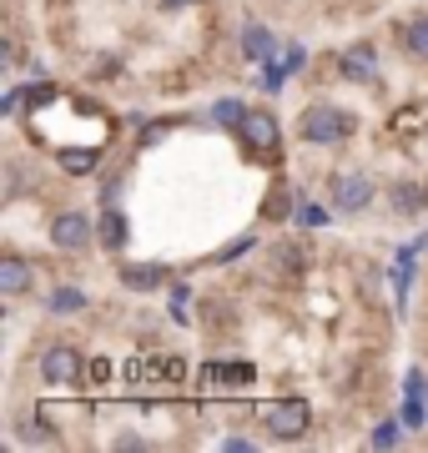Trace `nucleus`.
Masks as SVG:
<instances>
[{"label":"nucleus","instance_id":"nucleus-5","mask_svg":"<svg viewBox=\"0 0 428 453\" xmlns=\"http://www.w3.org/2000/svg\"><path fill=\"white\" fill-rule=\"evenodd\" d=\"M373 202V181L363 177V172H343V177H332V207L338 211H363Z\"/></svg>","mask_w":428,"mask_h":453},{"label":"nucleus","instance_id":"nucleus-13","mask_svg":"<svg viewBox=\"0 0 428 453\" xmlns=\"http://www.w3.org/2000/svg\"><path fill=\"white\" fill-rule=\"evenodd\" d=\"M46 308L56 312V318H71V312H81V308H86V292H81V288H56Z\"/></svg>","mask_w":428,"mask_h":453},{"label":"nucleus","instance_id":"nucleus-22","mask_svg":"<svg viewBox=\"0 0 428 453\" xmlns=\"http://www.w3.org/2000/svg\"><path fill=\"white\" fill-rule=\"evenodd\" d=\"M20 101H26V91H5V96H0V111L16 116V111H20Z\"/></svg>","mask_w":428,"mask_h":453},{"label":"nucleus","instance_id":"nucleus-16","mask_svg":"<svg viewBox=\"0 0 428 453\" xmlns=\"http://www.w3.org/2000/svg\"><path fill=\"white\" fill-rule=\"evenodd\" d=\"M403 46H409L413 56H428V16H424V20H409V31H403Z\"/></svg>","mask_w":428,"mask_h":453},{"label":"nucleus","instance_id":"nucleus-9","mask_svg":"<svg viewBox=\"0 0 428 453\" xmlns=\"http://www.w3.org/2000/svg\"><path fill=\"white\" fill-rule=\"evenodd\" d=\"M162 282H166L162 262H121V288L151 292V288H162Z\"/></svg>","mask_w":428,"mask_h":453},{"label":"nucleus","instance_id":"nucleus-1","mask_svg":"<svg viewBox=\"0 0 428 453\" xmlns=\"http://www.w3.org/2000/svg\"><path fill=\"white\" fill-rule=\"evenodd\" d=\"M353 131H358V116L343 111V106H332V101H317V106H308V111L297 116V136L313 142V146H338Z\"/></svg>","mask_w":428,"mask_h":453},{"label":"nucleus","instance_id":"nucleus-8","mask_svg":"<svg viewBox=\"0 0 428 453\" xmlns=\"http://www.w3.org/2000/svg\"><path fill=\"white\" fill-rule=\"evenodd\" d=\"M96 237H101V247H106V252H121V247L132 242V222H126V211H116V207L101 211Z\"/></svg>","mask_w":428,"mask_h":453},{"label":"nucleus","instance_id":"nucleus-11","mask_svg":"<svg viewBox=\"0 0 428 453\" xmlns=\"http://www.w3.org/2000/svg\"><path fill=\"white\" fill-rule=\"evenodd\" d=\"M26 288H31V262L26 257H5L0 262V292H5V297H20Z\"/></svg>","mask_w":428,"mask_h":453},{"label":"nucleus","instance_id":"nucleus-23","mask_svg":"<svg viewBox=\"0 0 428 453\" xmlns=\"http://www.w3.org/2000/svg\"><path fill=\"white\" fill-rule=\"evenodd\" d=\"M16 56H20V50H16V41H11V35H5V41H0V65H20Z\"/></svg>","mask_w":428,"mask_h":453},{"label":"nucleus","instance_id":"nucleus-3","mask_svg":"<svg viewBox=\"0 0 428 453\" xmlns=\"http://www.w3.org/2000/svg\"><path fill=\"white\" fill-rule=\"evenodd\" d=\"M41 372H46V383H56V388H71V383H81V353L71 342H56L41 357Z\"/></svg>","mask_w":428,"mask_h":453},{"label":"nucleus","instance_id":"nucleus-7","mask_svg":"<svg viewBox=\"0 0 428 453\" xmlns=\"http://www.w3.org/2000/svg\"><path fill=\"white\" fill-rule=\"evenodd\" d=\"M237 136H242L252 151H272V146H278V121H272L267 111H248L242 127H237Z\"/></svg>","mask_w":428,"mask_h":453},{"label":"nucleus","instance_id":"nucleus-14","mask_svg":"<svg viewBox=\"0 0 428 453\" xmlns=\"http://www.w3.org/2000/svg\"><path fill=\"white\" fill-rule=\"evenodd\" d=\"M424 202H428L424 187H413V181H398L394 187V207L398 211H424Z\"/></svg>","mask_w":428,"mask_h":453},{"label":"nucleus","instance_id":"nucleus-20","mask_svg":"<svg viewBox=\"0 0 428 453\" xmlns=\"http://www.w3.org/2000/svg\"><path fill=\"white\" fill-rule=\"evenodd\" d=\"M26 101H31V106H50V101H56V86H31V91H26Z\"/></svg>","mask_w":428,"mask_h":453},{"label":"nucleus","instance_id":"nucleus-12","mask_svg":"<svg viewBox=\"0 0 428 453\" xmlns=\"http://www.w3.org/2000/svg\"><path fill=\"white\" fill-rule=\"evenodd\" d=\"M101 151L96 146H81V151H61V172H71V177H86V172H96Z\"/></svg>","mask_w":428,"mask_h":453},{"label":"nucleus","instance_id":"nucleus-24","mask_svg":"<svg viewBox=\"0 0 428 453\" xmlns=\"http://www.w3.org/2000/svg\"><path fill=\"white\" fill-rule=\"evenodd\" d=\"M187 5H197V0H162V11H187Z\"/></svg>","mask_w":428,"mask_h":453},{"label":"nucleus","instance_id":"nucleus-19","mask_svg":"<svg viewBox=\"0 0 428 453\" xmlns=\"http://www.w3.org/2000/svg\"><path fill=\"white\" fill-rule=\"evenodd\" d=\"M242 252H252V237H237V242H227L212 262H232V257H242Z\"/></svg>","mask_w":428,"mask_h":453},{"label":"nucleus","instance_id":"nucleus-10","mask_svg":"<svg viewBox=\"0 0 428 453\" xmlns=\"http://www.w3.org/2000/svg\"><path fill=\"white\" fill-rule=\"evenodd\" d=\"M272 50H278V41H272L267 26H248V31H242V56H248L252 65H267L272 61Z\"/></svg>","mask_w":428,"mask_h":453},{"label":"nucleus","instance_id":"nucleus-21","mask_svg":"<svg viewBox=\"0 0 428 453\" xmlns=\"http://www.w3.org/2000/svg\"><path fill=\"white\" fill-rule=\"evenodd\" d=\"M302 61H308V50H302V46H287V61H282V71H287V76H297V71H302Z\"/></svg>","mask_w":428,"mask_h":453},{"label":"nucleus","instance_id":"nucleus-18","mask_svg":"<svg viewBox=\"0 0 428 453\" xmlns=\"http://www.w3.org/2000/svg\"><path fill=\"white\" fill-rule=\"evenodd\" d=\"M297 222L302 226H328V211L317 207V202H302V207H297Z\"/></svg>","mask_w":428,"mask_h":453},{"label":"nucleus","instance_id":"nucleus-6","mask_svg":"<svg viewBox=\"0 0 428 453\" xmlns=\"http://www.w3.org/2000/svg\"><path fill=\"white\" fill-rule=\"evenodd\" d=\"M338 71H343V81H378V50L368 46V41H358V46L343 50V61H338Z\"/></svg>","mask_w":428,"mask_h":453},{"label":"nucleus","instance_id":"nucleus-4","mask_svg":"<svg viewBox=\"0 0 428 453\" xmlns=\"http://www.w3.org/2000/svg\"><path fill=\"white\" fill-rule=\"evenodd\" d=\"M91 232H96V226H91L86 211H61V217L50 222V242L61 247V252H81V247L91 242Z\"/></svg>","mask_w":428,"mask_h":453},{"label":"nucleus","instance_id":"nucleus-17","mask_svg":"<svg viewBox=\"0 0 428 453\" xmlns=\"http://www.w3.org/2000/svg\"><path fill=\"white\" fill-rule=\"evenodd\" d=\"M207 378H222V388H237V383H252V368L248 363H242V368H237V363H232V368H207Z\"/></svg>","mask_w":428,"mask_h":453},{"label":"nucleus","instance_id":"nucleus-15","mask_svg":"<svg viewBox=\"0 0 428 453\" xmlns=\"http://www.w3.org/2000/svg\"><path fill=\"white\" fill-rule=\"evenodd\" d=\"M242 116H248V106H242V101H217V106H212L217 127H242Z\"/></svg>","mask_w":428,"mask_h":453},{"label":"nucleus","instance_id":"nucleus-2","mask_svg":"<svg viewBox=\"0 0 428 453\" xmlns=\"http://www.w3.org/2000/svg\"><path fill=\"white\" fill-rule=\"evenodd\" d=\"M308 423H313L308 398H282V403L267 408V434L272 438H302L308 434Z\"/></svg>","mask_w":428,"mask_h":453}]
</instances>
